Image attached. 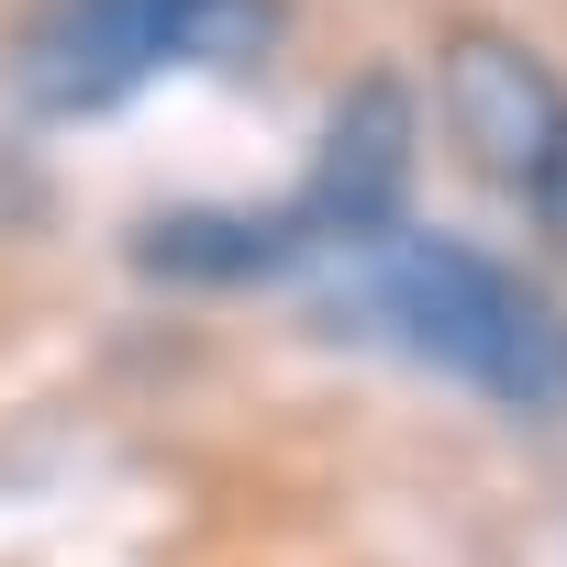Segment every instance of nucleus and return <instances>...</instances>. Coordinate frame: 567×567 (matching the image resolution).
<instances>
[{"label": "nucleus", "instance_id": "1", "mask_svg": "<svg viewBox=\"0 0 567 567\" xmlns=\"http://www.w3.org/2000/svg\"><path fill=\"white\" fill-rule=\"evenodd\" d=\"M357 312L401 357L467 379L501 412H567V312L523 267H501V256H478L456 234H412L401 223V234L357 245Z\"/></svg>", "mask_w": 567, "mask_h": 567}, {"label": "nucleus", "instance_id": "2", "mask_svg": "<svg viewBox=\"0 0 567 567\" xmlns=\"http://www.w3.org/2000/svg\"><path fill=\"white\" fill-rule=\"evenodd\" d=\"M278 0H56L23 45V90L68 123L134 101L156 68H256Z\"/></svg>", "mask_w": 567, "mask_h": 567}, {"label": "nucleus", "instance_id": "3", "mask_svg": "<svg viewBox=\"0 0 567 567\" xmlns=\"http://www.w3.org/2000/svg\"><path fill=\"white\" fill-rule=\"evenodd\" d=\"M434 90H445V123L467 145V167L489 189H512L534 212V234L567 256V79L501 34V23H456L445 56H434Z\"/></svg>", "mask_w": 567, "mask_h": 567}, {"label": "nucleus", "instance_id": "4", "mask_svg": "<svg viewBox=\"0 0 567 567\" xmlns=\"http://www.w3.org/2000/svg\"><path fill=\"white\" fill-rule=\"evenodd\" d=\"M401 189H412V90H401V68H357L346 101L323 112V156H312L290 223L312 256L323 245L357 256V245L401 234Z\"/></svg>", "mask_w": 567, "mask_h": 567}, {"label": "nucleus", "instance_id": "5", "mask_svg": "<svg viewBox=\"0 0 567 567\" xmlns=\"http://www.w3.org/2000/svg\"><path fill=\"white\" fill-rule=\"evenodd\" d=\"M156 290H267V278H290L312 245L290 212H234V200H178L156 223H134L123 245Z\"/></svg>", "mask_w": 567, "mask_h": 567}]
</instances>
